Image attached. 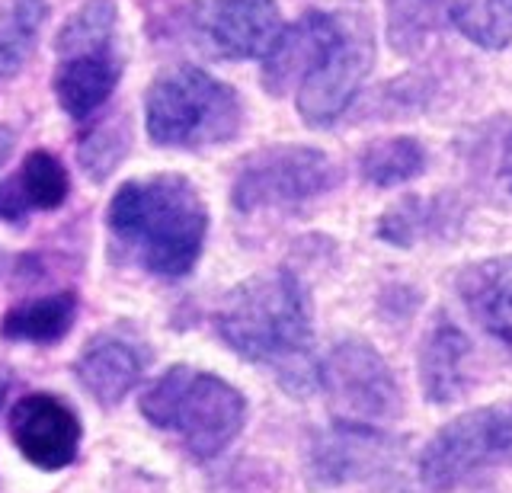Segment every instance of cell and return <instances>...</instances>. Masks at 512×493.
I'll return each mask as SVG.
<instances>
[{"instance_id":"6da1fadb","label":"cell","mask_w":512,"mask_h":493,"mask_svg":"<svg viewBox=\"0 0 512 493\" xmlns=\"http://www.w3.org/2000/svg\"><path fill=\"white\" fill-rule=\"evenodd\" d=\"M215 330L240 359L266 365L292 394H308L320 385L311 298L288 269L253 276L228 292L215 311Z\"/></svg>"},{"instance_id":"7a4b0ae2","label":"cell","mask_w":512,"mask_h":493,"mask_svg":"<svg viewBox=\"0 0 512 493\" xmlns=\"http://www.w3.org/2000/svg\"><path fill=\"white\" fill-rule=\"evenodd\" d=\"M106 234L119 263L160 279H183L202 257L208 209L186 177L154 173L116 189L106 205Z\"/></svg>"},{"instance_id":"3957f363","label":"cell","mask_w":512,"mask_h":493,"mask_svg":"<svg viewBox=\"0 0 512 493\" xmlns=\"http://www.w3.org/2000/svg\"><path fill=\"white\" fill-rule=\"evenodd\" d=\"M141 417L154 429L180 439L192 458H215L240 436L247 401L231 381L192 365H170L138 401Z\"/></svg>"},{"instance_id":"277c9868","label":"cell","mask_w":512,"mask_h":493,"mask_svg":"<svg viewBox=\"0 0 512 493\" xmlns=\"http://www.w3.org/2000/svg\"><path fill=\"white\" fill-rule=\"evenodd\" d=\"M244 125V103L218 77L180 65L154 77L144 97V129L157 148H212Z\"/></svg>"},{"instance_id":"5b68a950","label":"cell","mask_w":512,"mask_h":493,"mask_svg":"<svg viewBox=\"0 0 512 493\" xmlns=\"http://www.w3.org/2000/svg\"><path fill=\"white\" fill-rule=\"evenodd\" d=\"M52 90L58 109L74 122L93 119L109 103L122 77L116 0H84L55 39Z\"/></svg>"},{"instance_id":"8992f818","label":"cell","mask_w":512,"mask_h":493,"mask_svg":"<svg viewBox=\"0 0 512 493\" xmlns=\"http://www.w3.org/2000/svg\"><path fill=\"white\" fill-rule=\"evenodd\" d=\"M512 468V401L487 404L445 423L420 452V481L432 493H448L471 477Z\"/></svg>"},{"instance_id":"52a82bcc","label":"cell","mask_w":512,"mask_h":493,"mask_svg":"<svg viewBox=\"0 0 512 493\" xmlns=\"http://www.w3.org/2000/svg\"><path fill=\"white\" fill-rule=\"evenodd\" d=\"M336 180H340V170L324 151L298 145L263 148L240 164L231 186V202L244 215L295 209V205L330 193Z\"/></svg>"},{"instance_id":"ba28073f","label":"cell","mask_w":512,"mask_h":493,"mask_svg":"<svg viewBox=\"0 0 512 493\" xmlns=\"http://www.w3.org/2000/svg\"><path fill=\"white\" fill-rule=\"evenodd\" d=\"M320 388L330 394L336 420L381 426L400 417L404 397L391 365L365 340H340L320 362Z\"/></svg>"},{"instance_id":"9c48e42d","label":"cell","mask_w":512,"mask_h":493,"mask_svg":"<svg viewBox=\"0 0 512 493\" xmlns=\"http://www.w3.org/2000/svg\"><path fill=\"white\" fill-rule=\"evenodd\" d=\"M375 65V39L365 7L343 13V29L324 61L298 84V113L311 129H327L356 100Z\"/></svg>"},{"instance_id":"30bf717a","label":"cell","mask_w":512,"mask_h":493,"mask_svg":"<svg viewBox=\"0 0 512 493\" xmlns=\"http://www.w3.org/2000/svg\"><path fill=\"white\" fill-rule=\"evenodd\" d=\"M400 442L378 426L336 420L308 449V477L317 487L372 484L394 474Z\"/></svg>"},{"instance_id":"8fae6325","label":"cell","mask_w":512,"mask_h":493,"mask_svg":"<svg viewBox=\"0 0 512 493\" xmlns=\"http://www.w3.org/2000/svg\"><path fill=\"white\" fill-rule=\"evenodd\" d=\"M186 20L199 49L221 61L266 55L282 23L276 0H199Z\"/></svg>"},{"instance_id":"7c38bea8","label":"cell","mask_w":512,"mask_h":493,"mask_svg":"<svg viewBox=\"0 0 512 493\" xmlns=\"http://www.w3.org/2000/svg\"><path fill=\"white\" fill-rule=\"evenodd\" d=\"M10 439L32 468L61 471L74 465L84 426L74 407L52 391H29L10 410Z\"/></svg>"},{"instance_id":"4fadbf2b","label":"cell","mask_w":512,"mask_h":493,"mask_svg":"<svg viewBox=\"0 0 512 493\" xmlns=\"http://www.w3.org/2000/svg\"><path fill=\"white\" fill-rule=\"evenodd\" d=\"M340 29H343V13H327V10H308L292 26L279 29L276 42L263 55V87L272 97L298 87L324 61L330 45L340 36Z\"/></svg>"},{"instance_id":"5bb4252c","label":"cell","mask_w":512,"mask_h":493,"mask_svg":"<svg viewBox=\"0 0 512 493\" xmlns=\"http://www.w3.org/2000/svg\"><path fill=\"white\" fill-rule=\"evenodd\" d=\"M148 349L116 330H103L90 337L74 362V375L96 404L116 407L128 397L148 369Z\"/></svg>"},{"instance_id":"9a60e30c","label":"cell","mask_w":512,"mask_h":493,"mask_svg":"<svg viewBox=\"0 0 512 493\" xmlns=\"http://www.w3.org/2000/svg\"><path fill=\"white\" fill-rule=\"evenodd\" d=\"M71 196V177L52 151H32L13 177L0 180V221L23 225L32 212H55Z\"/></svg>"},{"instance_id":"2e32d148","label":"cell","mask_w":512,"mask_h":493,"mask_svg":"<svg viewBox=\"0 0 512 493\" xmlns=\"http://www.w3.org/2000/svg\"><path fill=\"white\" fill-rule=\"evenodd\" d=\"M458 295L480 330L512 349V257L480 260L461 269Z\"/></svg>"},{"instance_id":"e0dca14e","label":"cell","mask_w":512,"mask_h":493,"mask_svg":"<svg viewBox=\"0 0 512 493\" xmlns=\"http://www.w3.org/2000/svg\"><path fill=\"white\" fill-rule=\"evenodd\" d=\"M471 381V343L452 324L439 317L420 346V385L429 404H452Z\"/></svg>"},{"instance_id":"ac0fdd59","label":"cell","mask_w":512,"mask_h":493,"mask_svg":"<svg viewBox=\"0 0 512 493\" xmlns=\"http://www.w3.org/2000/svg\"><path fill=\"white\" fill-rule=\"evenodd\" d=\"M74 317H77V295L71 289L48 292L10 308L4 314V321H0V333H4V340L13 343L52 346L68 337Z\"/></svg>"},{"instance_id":"d6986e66","label":"cell","mask_w":512,"mask_h":493,"mask_svg":"<svg viewBox=\"0 0 512 493\" xmlns=\"http://www.w3.org/2000/svg\"><path fill=\"white\" fill-rule=\"evenodd\" d=\"M48 20V0H0V84L23 71Z\"/></svg>"},{"instance_id":"ffe728a7","label":"cell","mask_w":512,"mask_h":493,"mask_svg":"<svg viewBox=\"0 0 512 493\" xmlns=\"http://www.w3.org/2000/svg\"><path fill=\"white\" fill-rule=\"evenodd\" d=\"M426 170V151L416 138H381L362 154V173L375 186H400Z\"/></svg>"},{"instance_id":"44dd1931","label":"cell","mask_w":512,"mask_h":493,"mask_svg":"<svg viewBox=\"0 0 512 493\" xmlns=\"http://www.w3.org/2000/svg\"><path fill=\"white\" fill-rule=\"evenodd\" d=\"M448 20L480 49H506L512 42V0H455Z\"/></svg>"},{"instance_id":"7402d4cb","label":"cell","mask_w":512,"mask_h":493,"mask_svg":"<svg viewBox=\"0 0 512 493\" xmlns=\"http://www.w3.org/2000/svg\"><path fill=\"white\" fill-rule=\"evenodd\" d=\"M388 10V39L397 55H420L429 36L442 23V0H384Z\"/></svg>"},{"instance_id":"603a6c76","label":"cell","mask_w":512,"mask_h":493,"mask_svg":"<svg viewBox=\"0 0 512 493\" xmlns=\"http://www.w3.org/2000/svg\"><path fill=\"white\" fill-rule=\"evenodd\" d=\"M125 148H128V132L106 122V125H96V129L84 138L77 157L93 180H106L112 173V167L122 161Z\"/></svg>"},{"instance_id":"cb8c5ba5","label":"cell","mask_w":512,"mask_h":493,"mask_svg":"<svg viewBox=\"0 0 512 493\" xmlns=\"http://www.w3.org/2000/svg\"><path fill=\"white\" fill-rule=\"evenodd\" d=\"M423 202L420 199H400L391 212L381 215V225H378V234L384 241H391L397 247H410L416 241V234H420V225H423Z\"/></svg>"},{"instance_id":"d4e9b609","label":"cell","mask_w":512,"mask_h":493,"mask_svg":"<svg viewBox=\"0 0 512 493\" xmlns=\"http://www.w3.org/2000/svg\"><path fill=\"white\" fill-rule=\"evenodd\" d=\"M13 145H16V135L10 125H0V167L7 164V157L13 154Z\"/></svg>"},{"instance_id":"484cf974","label":"cell","mask_w":512,"mask_h":493,"mask_svg":"<svg viewBox=\"0 0 512 493\" xmlns=\"http://www.w3.org/2000/svg\"><path fill=\"white\" fill-rule=\"evenodd\" d=\"M500 177L506 183V189L512 193V135L506 138V148H503V161H500Z\"/></svg>"},{"instance_id":"4316f807","label":"cell","mask_w":512,"mask_h":493,"mask_svg":"<svg viewBox=\"0 0 512 493\" xmlns=\"http://www.w3.org/2000/svg\"><path fill=\"white\" fill-rule=\"evenodd\" d=\"M7 391H10V375H7V369H0V404H4Z\"/></svg>"}]
</instances>
